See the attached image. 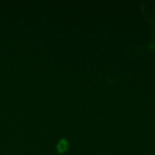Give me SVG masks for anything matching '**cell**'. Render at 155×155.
<instances>
[{"label":"cell","mask_w":155,"mask_h":155,"mask_svg":"<svg viewBox=\"0 0 155 155\" xmlns=\"http://www.w3.org/2000/svg\"><path fill=\"white\" fill-rule=\"evenodd\" d=\"M66 149H67V142L65 140L62 139L57 145V150L60 153H64V151H66Z\"/></svg>","instance_id":"cell-1"}]
</instances>
